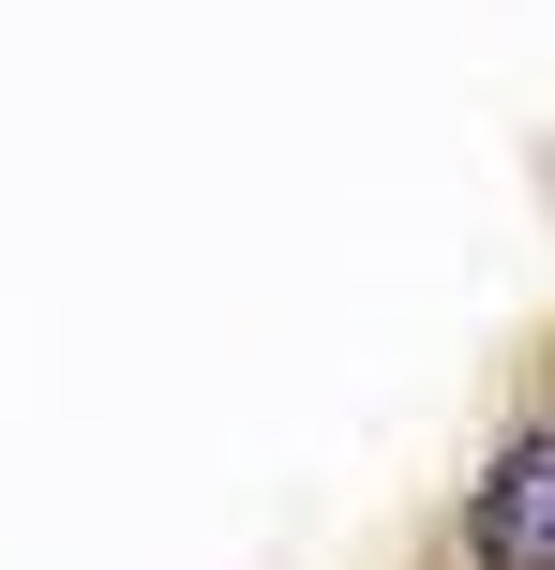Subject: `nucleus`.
I'll use <instances>...</instances> for the list:
<instances>
[{
    "label": "nucleus",
    "mask_w": 555,
    "mask_h": 570,
    "mask_svg": "<svg viewBox=\"0 0 555 570\" xmlns=\"http://www.w3.org/2000/svg\"><path fill=\"white\" fill-rule=\"evenodd\" d=\"M466 556L480 570H555V421L511 435V465L480 481V511H466Z\"/></svg>",
    "instance_id": "f257e3e1"
}]
</instances>
